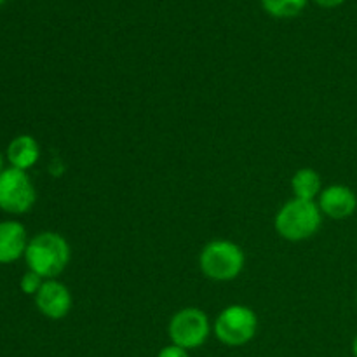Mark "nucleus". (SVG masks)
<instances>
[{
    "label": "nucleus",
    "mask_w": 357,
    "mask_h": 357,
    "mask_svg": "<svg viewBox=\"0 0 357 357\" xmlns=\"http://www.w3.org/2000/svg\"><path fill=\"white\" fill-rule=\"evenodd\" d=\"M70 244L61 234L42 232L28 243L24 260L28 268L42 279L58 278L70 264Z\"/></svg>",
    "instance_id": "obj_1"
},
{
    "label": "nucleus",
    "mask_w": 357,
    "mask_h": 357,
    "mask_svg": "<svg viewBox=\"0 0 357 357\" xmlns=\"http://www.w3.org/2000/svg\"><path fill=\"white\" fill-rule=\"evenodd\" d=\"M323 223V213L316 201L291 199L275 215V230L289 243H302L317 234Z\"/></svg>",
    "instance_id": "obj_2"
},
{
    "label": "nucleus",
    "mask_w": 357,
    "mask_h": 357,
    "mask_svg": "<svg viewBox=\"0 0 357 357\" xmlns=\"http://www.w3.org/2000/svg\"><path fill=\"white\" fill-rule=\"evenodd\" d=\"M246 257L239 244L227 239H216L206 244L199 257L202 274L216 282L234 281L243 272Z\"/></svg>",
    "instance_id": "obj_3"
},
{
    "label": "nucleus",
    "mask_w": 357,
    "mask_h": 357,
    "mask_svg": "<svg viewBox=\"0 0 357 357\" xmlns=\"http://www.w3.org/2000/svg\"><path fill=\"white\" fill-rule=\"evenodd\" d=\"M258 317L253 309L246 305H229L218 314L215 321V335L223 345L241 347L251 342L257 335Z\"/></svg>",
    "instance_id": "obj_4"
},
{
    "label": "nucleus",
    "mask_w": 357,
    "mask_h": 357,
    "mask_svg": "<svg viewBox=\"0 0 357 357\" xmlns=\"http://www.w3.org/2000/svg\"><path fill=\"white\" fill-rule=\"evenodd\" d=\"M169 338L173 345L190 351L204 345L211 333V324H209L208 316L204 310L195 309V307H187L181 309L171 317L169 326Z\"/></svg>",
    "instance_id": "obj_5"
},
{
    "label": "nucleus",
    "mask_w": 357,
    "mask_h": 357,
    "mask_svg": "<svg viewBox=\"0 0 357 357\" xmlns=\"http://www.w3.org/2000/svg\"><path fill=\"white\" fill-rule=\"evenodd\" d=\"M37 201V192L26 171L9 167L0 173V209L10 215L30 211Z\"/></svg>",
    "instance_id": "obj_6"
},
{
    "label": "nucleus",
    "mask_w": 357,
    "mask_h": 357,
    "mask_svg": "<svg viewBox=\"0 0 357 357\" xmlns=\"http://www.w3.org/2000/svg\"><path fill=\"white\" fill-rule=\"evenodd\" d=\"M35 303L42 316L59 321L68 316L70 309H72V293L63 282L56 281V279H47L35 295Z\"/></svg>",
    "instance_id": "obj_7"
},
{
    "label": "nucleus",
    "mask_w": 357,
    "mask_h": 357,
    "mask_svg": "<svg viewBox=\"0 0 357 357\" xmlns=\"http://www.w3.org/2000/svg\"><path fill=\"white\" fill-rule=\"evenodd\" d=\"M321 213L331 220L351 218L357 209V195L347 185H330L323 188L317 201Z\"/></svg>",
    "instance_id": "obj_8"
},
{
    "label": "nucleus",
    "mask_w": 357,
    "mask_h": 357,
    "mask_svg": "<svg viewBox=\"0 0 357 357\" xmlns=\"http://www.w3.org/2000/svg\"><path fill=\"white\" fill-rule=\"evenodd\" d=\"M26 246V229L20 222H0V264L20 260Z\"/></svg>",
    "instance_id": "obj_9"
},
{
    "label": "nucleus",
    "mask_w": 357,
    "mask_h": 357,
    "mask_svg": "<svg viewBox=\"0 0 357 357\" xmlns=\"http://www.w3.org/2000/svg\"><path fill=\"white\" fill-rule=\"evenodd\" d=\"M38 157H40V146H38L37 139L28 135L17 136L7 146V160L16 169H30L31 166L37 164Z\"/></svg>",
    "instance_id": "obj_10"
},
{
    "label": "nucleus",
    "mask_w": 357,
    "mask_h": 357,
    "mask_svg": "<svg viewBox=\"0 0 357 357\" xmlns=\"http://www.w3.org/2000/svg\"><path fill=\"white\" fill-rule=\"evenodd\" d=\"M291 190L296 199L303 201H316L323 192V181L321 174L312 167H302L296 171L291 178Z\"/></svg>",
    "instance_id": "obj_11"
},
{
    "label": "nucleus",
    "mask_w": 357,
    "mask_h": 357,
    "mask_svg": "<svg viewBox=\"0 0 357 357\" xmlns=\"http://www.w3.org/2000/svg\"><path fill=\"white\" fill-rule=\"evenodd\" d=\"M260 2L265 13L271 14L272 17L288 20V17L298 16L305 9L309 0H260Z\"/></svg>",
    "instance_id": "obj_12"
},
{
    "label": "nucleus",
    "mask_w": 357,
    "mask_h": 357,
    "mask_svg": "<svg viewBox=\"0 0 357 357\" xmlns=\"http://www.w3.org/2000/svg\"><path fill=\"white\" fill-rule=\"evenodd\" d=\"M42 284H44V281H42L40 275L35 274V272L31 271H28L26 274L23 275V279H21V289H23V293H26V295H37Z\"/></svg>",
    "instance_id": "obj_13"
},
{
    "label": "nucleus",
    "mask_w": 357,
    "mask_h": 357,
    "mask_svg": "<svg viewBox=\"0 0 357 357\" xmlns=\"http://www.w3.org/2000/svg\"><path fill=\"white\" fill-rule=\"evenodd\" d=\"M157 357H188V352L178 345H167L157 354Z\"/></svg>",
    "instance_id": "obj_14"
},
{
    "label": "nucleus",
    "mask_w": 357,
    "mask_h": 357,
    "mask_svg": "<svg viewBox=\"0 0 357 357\" xmlns=\"http://www.w3.org/2000/svg\"><path fill=\"white\" fill-rule=\"evenodd\" d=\"M314 2L324 9H335V7H340L345 0H314Z\"/></svg>",
    "instance_id": "obj_15"
},
{
    "label": "nucleus",
    "mask_w": 357,
    "mask_h": 357,
    "mask_svg": "<svg viewBox=\"0 0 357 357\" xmlns=\"http://www.w3.org/2000/svg\"><path fill=\"white\" fill-rule=\"evenodd\" d=\"M352 354L357 357V335L354 337V340H352Z\"/></svg>",
    "instance_id": "obj_16"
},
{
    "label": "nucleus",
    "mask_w": 357,
    "mask_h": 357,
    "mask_svg": "<svg viewBox=\"0 0 357 357\" xmlns=\"http://www.w3.org/2000/svg\"><path fill=\"white\" fill-rule=\"evenodd\" d=\"M3 171V157H2V153H0V173H2Z\"/></svg>",
    "instance_id": "obj_17"
},
{
    "label": "nucleus",
    "mask_w": 357,
    "mask_h": 357,
    "mask_svg": "<svg viewBox=\"0 0 357 357\" xmlns=\"http://www.w3.org/2000/svg\"><path fill=\"white\" fill-rule=\"evenodd\" d=\"M3 2H6V0H0V6H2V3H3Z\"/></svg>",
    "instance_id": "obj_18"
},
{
    "label": "nucleus",
    "mask_w": 357,
    "mask_h": 357,
    "mask_svg": "<svg viewBox=\"0 0 357 357\" xmlns=\"http://www.w3.org/2000/svg\"><path fill=\"white\" fill-rule=\"evenodd\" d=\"M356 300H357V296H356Z\"/></svg>",
    "instance_id": "obj_19"
}]
</instances>
